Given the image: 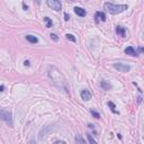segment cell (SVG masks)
I'll list each match as a JSON object with an SVG mask.
<instances>
[{"instance_id": "cell-19", "label": "cell", "mask_w": 144, "mask_h": 144, "mask_svg": "<svg viewBox=\"0 0 144 144\" xmlns=\"http://www.w3.org/2000/svg\"><path fill=\"white\" fill-rule=\"evenodd\" d=\"M24 65H25V66H29V65H30L29 61H28V60H26V61H24Z\"/></svg>"}, {"instance_id": "cell-25", "label": "cell", "mask_w": 144, "mask_h": 144, "mask_svg": "<svg viewBox=\"0 0 144 144\" xmlns=\"http://www.w3.org/2000/svg\"><path fill=\"white\" fill-rule=\"evenodd\" d=\"M69 1H77V0H69Z\"/></svg>"}, {"instance_id": "cell-13", "label": "cell", "mask_w": 144, "mask_h": 144, "mask_svg": "<svg viewBox=\"0 0 144 144\" xmlns=\"http://www.w3.org/2000/svg\"><path fill=\"white\" fill-rule=\"evenodd\" d=\"M44 20H45V23H46V27H47V28H51V27H52V20H51V18L45 17Z\"/></svg>"}, {"instance_id": "cell-14", "label": "cell", "mask_w": 144, "mask_h": 144, "mask_svg": "<svg viewBox=\"0 0 144 144\" xmlns=\"http://www.w3.org/2000/svg\"><path fill=\"white\" fill-rule=\"evenodd\" d=\"M65 37L69 39V41H71V42H76V37H74L72 34H66Z\"/></svg>"}, {"instance_id": "cell-2", "label": "cell", "mask_w": 144, "mask_h": 144, "mask_svg": "<svg viewBox=\"0 0 144 144\" xmlns=\"http://www.w3.org/2000/svg\"><path fill=\"white\" fill-rule=\"evenodd\" d=\"M0 119H2L3 122H6L10 126H12V116H11V113L8 112V110L0 108Z\"/></svg>"}, {"instance_id": "cell-15", "label": "cell", "mask_w": 144, "mask_h": 144, "mask_svg": "<svg viewBox=\"0 0 144 144\" xmlns=\"http://www.w3.org/2000/svg\"><path fill=\"white\" fill-rule=\"evenodd\" d=\"M76 142H77V143H85L86 141L80 136V135H77V136H76Z\"/></svg>"}, {"instance_id": "cell-21", "label": "cell", "mask_w": 144, "mask_h": 144, "mask_svg": "<svg viewBox=\"0 0 144 144\" xmlns=\"http://www.w3.org/2000/svg\"><path fill=\"white\" fill-rule=\"evenodd\" d=\"M64 17H65L64 19H65L66 22H68V20H69V15H68V14H65V15H64Z\"/></svg>"}, {"instance_id": "cell-10", "label": "cell", "mask_w": 144, "mask_h": 144, "mask_svg": "<svg viewBox=\"0 0 144 144\" xmlns=\"http://www.w3.org/2000/svg\"><path fill=\"white\" fill-rule=\"evenodd\" d=\"M26 39L29 42V43H32V44L38 43V38H37L36 36H34V35H26Z\"/></svg>"}, {"instance_id": "cell-11", "label": "cell", "mask_w": 144, "mask_h": 144, "mask_svg": "<svg viewBox=\"0 0 144 144\" xmlns=\"http://www.w3.org/2000/svg\"><path fill=\"white\" fill-rule=\"evenodd\" d=\"M100 87L103 89H105V90H108V89H112V85H110L109 82H107V81L103 80L101 82H100Z\"/></svg>"}, {"instance_id": "cell-4", "label": "cell", "mask_w": 144, "mask_h": 144, "mask_svg": "<svg viewBox=\"0 0 144 144\" xmlns=\"http://www.w3.org/2000/svg\"><path fill=\"white\" fill-rule=\"evenodd\" d=\"M114 68L116 69L117 71H119V72H124V73H126V72H128V71L131 70V66H129L128 64L122 63V62H117V63H115Z\"/></svg>"}, {"instance_id": "cell-24", "label": "cell", "mask_w": 144, "mask_h": 144, "mask_svg": "<svg viewBox=\"0 0 144 144\" xmlns=\"http://www.w3.org/2000/svg\"><path fill=\"white\" fill-rule=\"evenodd\" d=\"M35 1H36L37 3H39V2H41V0H35Z\"/></svg>"}, {"instance_id": "cell-7", "label": "cell", "mask_w": 144, "mask_h": 144, "mask_svg": "<svg viewBox=\"0 0 144 144\" xmlns=\"http://www.w3.org/2000/svg\"><path fill=\"white\" fill-rule=\"evenodd\" d=\"M73 10L76 12V15L79 16V17H86V15H87V11L81 7H74Z\"/></svg>"}, {"instance_id": "cell-22", "label": "cell", "mask_w": 144, "mask_h": 144, "mask_svg": "<svg viewBox=\"0 0 144 144\" xmlns=\"http://www.w3.org/2000/svg\"><path fill=\"white\" fill-rule=\"evenodd\" d=\"M55 143H61V144H65L64 141H55Z\"/></svg>"}, {"instance_id": "cell-18", "label": "cell", "mask_w": 144, "mask_h": 144, "mask_svg": "<svg viewBox=\"0 0 144 144\" xmlns=\"http://www.w3.org/2000/svg\"><path fill=\"white\" fill-rule=\"evenodd\" d=\"M88 141H89V142H90V143H93V144H95V143H97V142H96V141H95V140H93V139H92V136H91V135H90V134H89V135H88Z\"/></svg>"}, {"instance_id": "cell-8", "label": "cell", "mask_w": 144, "mask_h": 144, "mask_svg": "<svg viewBox=\"0 0 144 144\" xmlns=\"http://www.w3.org/2000/svg\"><path fill=\"white\" fill-rule=\"evenodd\" d=\"M124 52H125V54H128V55H131V56H137V55H139L137 51H136V50H135L133 46H128V47H126Z\"/></svg>"}, {"instance_id": "cell-3", "label": "cell", "mask_w": 144, "mask_h": 144, "mask_svg": "<svg viewBox=\"0 0 144 144\" xmlns=\"http://www.w3.org/2000/svg\"><path fill=\"white\" fill-rule=\"evenodd\" d=\"M47 6H49L51 9L55 10V11H60L62 9V5L60 2V0H47Z\"/></svg>"}, {"instance_id": "cell-6", "label": "cell", "mask_w": 144, "mask_h": 144, "mask_svg": "<svg viewBox=\"0 0 144 144\" xmlns=\"http://www.w3.org/2000/svg\"><path fill=\"white\" fill-rule=\"evenodd\" d=\"M95 20H96V23H98L99 20H101V22H106V15L103 11H97L95 14Z\"/></svg>"}, {"instance_id": "cell-5", "label": "cell", "mask_w": 144, "mask_h": 144, "mask_svg": "<svg viewBox=\"0 0 144 144\" xmlns=\"http://www.w3.org/2000/svg\"><path fill=\"white\" fill-rule=\"evenodd\" d=\"M80 96H81V98H82V100H85V101H88V100L91 99V97H92V93H91L89 90H87V89H83V90H81Z\"/></svg>"}, {"instance_id": "cell-1", "label": "cell", "mask_w": 144, "mask_h": 144, "mask_svg": "<svg viewBox=\"0 0 144 144\" xmlns=\"http://www.w3.org/2000/svg\"><path fill=\"white\" fill-rule=\"evenodd\" d=\"M104 8L107 10L109 14L112 15H116V14H119V12H123L124 10L127 9L126 5H113L110 2H106L104 5Z\"/></svg>"}, {"instance_id": "cell-17", "label": "cell", "mask_w": 144, "mask_h": 144, "mask_svg": "<svg viewBox=\"0 0 144 144\" xmlns=\"http://www.w3.org/2000/svg\"><path fill=\"white\" fill-rule=\"evenodd\" d=\"M91 114H92V116H93L95 118H99V117H100V115L98 114V113H96L95 110H91Z\"/></svg>"}, {"instance_id": "cell-12", "label": "cell", "mask_w": 144, "mask_h": 144, "mask_svg": "<svg viewBox=\"0 0 144 144\" xmlns=\"http://www.w3.org/2000/svg\"><path fill=\"white\" fill-rule=\"evenodd\" d=\"M108 106L110 107V110H112V112L114 113V114H118V112H117L116 109H115V108H116V106H115L114 103H112V101H108Z\"/></svg>"}, {"instance_id": "cell-9", "label": "cell", "mask_w": 144, "mask_h": 144, "mask_svg": "<svg viewBox=\"0 0 144 144\" xmlns=\"http://www.w3.org/2000/svg\"><path fill=\"white\" fill-rule=\"evenodd\" d=\"M116 33H117V35H119V36H122V37H126V29L122 26L116 27Z\"/></svg>"}, {"instance_id": "cell-23", "label": "cell", "mask_w": 144, "mask_h": 144, "mask_svg": "<svg viewBox=\"0 0 144 144\" xmlns=\"http://www.w3.org/2000/svg\"><path fill=\"white\" fill-rule=\"evenodd\" d=\"M23 7H24V9H25V10H27V9H28V7H26V5H25L24 2H23Z\"/></svg>"}, {"instance_id": "cell-16", "label": "cell", "mask_w": 144, "mask_h": 144, "mask_svg": "<svg viewBox=\"0 0 144 144\" xmlns=\"http://www.w3.org/2000/svg\"><path fill=\"white\" fill-rule=\"evenodd\" d=\"M51 38L53 39L54 42H58V41H59V37H58V35L53 34V33H52V34H51Z\"/></svg>"}, {"instance_id": "cell-20", "label": "cell", "mask_w": 144, "mask_h": 144, "mask_svg": "<svg viewBox=\"0 0 144 144\" xmlns=\"http://www.w3.org/2000/svg\"><path fill=\"white\" fill-rule=\"evenodd\" d=\"M3 90H5V86L1 85V86H0V92H2Z\"/></svg>"}]
</instances>
